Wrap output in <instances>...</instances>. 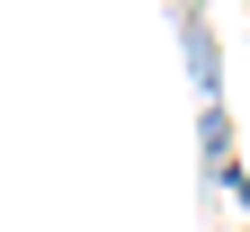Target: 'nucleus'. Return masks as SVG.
<instances>
[{"instance_id": "1", "label": "nucleus", "mask_w": 250, "mask_h": 232, "mask_svg": "<svg viewBox=\"0 0 250 232\" xmlns=\"http://www.w3.org/2000/svg\"><path fill=\"white\" fill-rule=\"evenodd\" d=\"M170 27H179V54H188V89H197V107L224 98V45H214V27L197 0H170Z\"/></svg>"}, {"instance_id": "2", "label": "nucleus", "mask_w": 250, "mask_h": 232, "mask_svg": "<svg viewBox=\"0 0 250 232\" xmlns=\"http://www.w3.org/2000/svg\"><path fill=\"white\" fill-rule=\"evenodd\" d=\"M197 170H206V188H224V170H232V107L224 98L197 107Z\"/></svg>"}, {"instance_id": "3", "label": "nucleus", "mask_w": 250, "mask_h": 232, "mask_svg": "<svg viewBox=\"0 0 250 232\" xmlns=\"http://www.w3.org/2000/svg\"><path fill=\"white\" fill-rule=\"evenodd\" d=\"M224 196H232V206L250 214V170H241V161H232V170H224Z\"/></svg>"}]
</instances>
